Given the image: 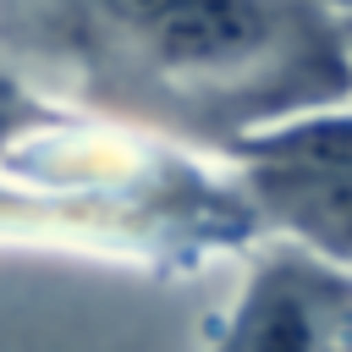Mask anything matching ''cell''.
I'll return each instance as SVG.
<instances>
[{"mask_svg":"<svg viewBox=\"0 0 352 352\" xmlns=\"http://www.w3.org/2000/svg\"><path fill=\"white\" fill-rule=\"evenodd\" d=\"M253 176H258V192L297 231H308L330 253V264H341L346 253V121L330 116L319 126L270 138L264 148H253Z\"/></svg>","mask_w":352,"mask_h":352,"instance_id":"6da1fadb","label":"cell"},{"mask_svg":"<svg viewBox=\"0 0 352 352\" xmlns=\"http://www.w3.org/2000/svg\"><path fill=\"white\" fill-rule=\"evenodd\" d=\"M154 60L176 72L236 66L264 38L258 0H99Z\"/></svg>","mask_w":352,"mask_h":352,"instance_id":"3957f363","label":"cell"},{"mask_svg":"<svg viewBox=\"0 0 352 352\" xmlns=\"http://www.w3.org/2000/svg\"><path fill=\"white\" fill-rule=\"evenodd\" d=\"M341 346H346L341 270L270 264L253 275L220 352H341Z\"/></svg>","mask_w":352,"mask_h":352,"instance_id":"7a4b0ae2","label":"cell"}]
</instances>
